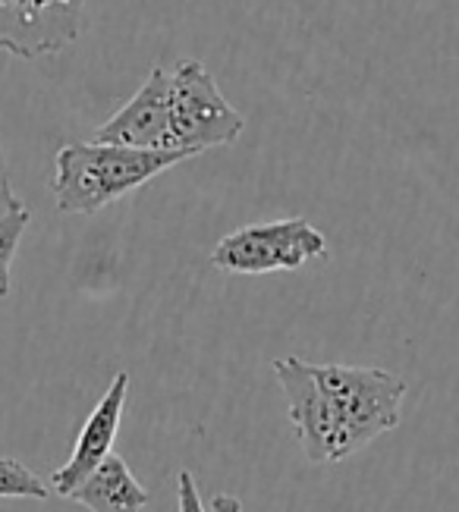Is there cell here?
I'll use <instances>...</instances> for the list:
<instances>
[{
  "label": "cell",
  "mask_w": 459,
  "mask_h": 512,
  "mask_svg": "<svg viewBox=\"0 0 459 512\" xmlns=\"http://www.w3.org/2000/svg\"><path fill=\"white\" fill-rule=\"evenodd\" d=\"M271 368L309 462H343L403 418L406 381L387 368L312 365L296 355L277 359Z\"/></svg>",
  "instance_id": "6da1fadb"
},
{
  "label": "cell",
  "mask_w": 459,
  "mask_h": 512,
  "mask_svg": "<svg viewBox=\"0 0 459 512\" xmlns=\"http://www.w3.org/2000/svg\"><path fill=\"white\" fill-rule=\"evenodd\" d=\"M95 142L173 151L170 148V70L155 66L139 92L95 132Z\"/></svg>",
  "instance_id": "8992f818"
},
{
  "label": "cell",
  "mask_w": 459,
  "mask_h": 512,
  "mask_svg": "<svg viewBox=\"0 0 459 512\" xmlns=\"http://www.w3.org/2000/svg\"><path fill=\"white\" fill-rule=\"evenodd\" d=\"M126 393H129V374L120 371L107 393L98 399V406L92 409V415L85 418V425L79 431V440L70 453V459L60 465V469L51 475V491L60 497H73L76 487L89 478L98 465L111 456V447L120 431V418H123V406H126Z\"/></svg>",
  "instance_id": "52a82bcc"
},
{
  "label": "cell",
  "mask_w": 459,
  "mask_h": 512,
  "mask_svg": "<svg viewBox=\"0 0 459 512\" xmlns=\"http://www.w3.org/2000/svg\"><path fill=\"white\" fill-rule=\"evenodd\" d=\"M89 0H0V51L19 60L63 54L85 29Z\"/></svg>",
  "instance_id": "5b68a950"
},
{
  "label": "cell",
  "mask_w": 459,
  "mask_h": 512,
  "mask_svg": "<svg viewBox=\"0 0 459 512\" xmlns=\"http://www.w3.org/2000/svg\"><path fill=\"white\" fill-rule=\"evenodd\" d=\"M48 484L41 481L29 465H23L13 456H0V497L13 500H48Z\"/></svg>",
  "instance_id": "9c48e42d"
},
{
  "label": "cell",
  "mask_w": 459,
  "mask_h": 512,
  "mask_svg": "<svg viewBox=\"0 0 459 512\" xmlns=\"http://www.w3.org/2000/svg\"><path fill=\"white\" fill-rule=\"evenodd\" d=\"M211 512H246L243 503H239L236 497L230 494H214L211 497Z\"/></svg>",
  "instance_id": "4fadbf2b"
},
{
  "label": "cell",
  "mask_w": 459,
  "mask_h": 512,
  "mask_svg": "<svg viewBox=\"0 0 459 512\" xmlns=\"http://www.w3.org/2000/svg\"><path fill=\"white\" fill-rule=\"evenodd\" d=\"M177 512H205L199 484H195V478L189 472H180V478H177Z\"/></svg>",
  "instance_id": "8fae6325"
},
{
  "label": "cell",
  "mask_w": 459,
  "mask_h": 512,
  "mask_svg": "<svg viewBox=\"0 0 459 512\" xmlns=\"http://www.w3.org/2000/svg\"><path fill=\"white\" fill-rule=\"evenodd\" d=\"M243 114L224 98L208 66L183 57L170 70V148L189 158L208 148L233 145L243 136Z\"/></svg>",
  "instance_id": "3957f363"
},
{
  "label": "cell",
  "mask_w": 459,
  "mask_h": 512,
  "mask_svg": "<svg viewBox=\"0 0 459 512\" xmlns=\"http://www.w3.org/2000/svg\"><path fill=\"white\" fill-rule=\"evenodd\" d=\"M29 220H32V214L26 205H19L16 211L0 217V299L10 296V264L16 258L19 239H23Z\"/></svg>",
  "instance_id": "30bf717a"
},
{
  "label": "cell",
  "mask_w": 459,
  "mask_h": 512,
  "mask_svg": "<svg viewBox=\"0 0 459 512\" xmlns=\"http://www.w3.org/2000/svg\"><path fill=\"white\" fill-rule=\"evenodd\" d=\"M70 500H76L89 512H142L151 497L136 481V475L129 472L126 459L111 453L76 487Z\"/></svg>",
  "instance_id": "ba28073f"
},
{
  "label": "cell",
  "mask_w": 459,
  "mask_h": 512,
  "mask_svg": "<svg viewBox=\"0 0 459 512\" xmlns=\"http://www.w3.org/2000/svg\"><path fill=\"white\" fill-rule=\"evenodd\" d=\"M327 258V239L305 217H283L227 233L211 252V264L224 274H274Z\"/></svg>",
  "instance_id": "277c9868"
},
{
  "label": "cell",
  "mask_w": 459,
  "mask_h": 512,
  "mask_svg": "<svg viewBox=\"0 0 459 512\" xmlns=\"http://www.w3.org/2000/svg\"><path fill=\"white\" fill-rule=\"evenodd\" d=\"M186 158V151L67 142L57 151L51 192L63 214H95Z\"/></svg>",
  "instance_id": "7a4b0ae2"
},
{
  "label": "cell",
  "mask_w": 459,
  "mask_h": 512,
  "mask_svg": "<svg viewBox=\"0 0 459 512\" xmlns=\"http://www.w3.org/2000/svg\"><path fill=\"white\" fill-rule=\"evenodd\" d=\"M19 205H23V202H19L16 192H13L10 170H7V161H4V151H0V217L10 214V211H16Z\"/></svg>",
  "instance_id": "7c38bea8"
}]
</instances>
